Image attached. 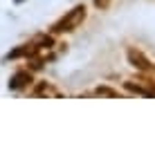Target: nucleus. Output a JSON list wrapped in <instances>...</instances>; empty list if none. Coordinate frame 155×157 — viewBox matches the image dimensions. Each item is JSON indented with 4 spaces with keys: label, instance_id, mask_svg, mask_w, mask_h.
<instances>
[{
    "label": "nucleus",
    "instance_id": "1",
    "mask_svg": "<svg viewBox=\"0 0 155 157\" xmlns=\"http://www.w3.org/2000/svg\"><path fill=\"white\" fill-rule=\"evenodd\" d=\"M83 20H86V7L83 5H76L72 11H68L65 16H63L59 23H56L54 27H52V32L54 34H63V32H72V29H76Z\"/></svg>",
    "mask_w": 155,
    "mask_h": 157
},
{
    "label": "nucleus",
    "instance_id": "2",
    "mask_svg": "<svg viewBox=\"0 0 155 157\" xmlns=\"http://www.w3.org/2000/svg\"><path fill=\"white\" fill-rule=\"evenodd\" d=\"M128 61H130L135 67H139V70H149V67H151L149 59H146L142 52H137V49H128Z\"/></svg>",
    "mask_w": 155,
    "mask_h": 157
},
{
    "label": "nucleus",
    "instance_id": "3",
    "mask_svg": "<svg viewBox=\"0 0 155 157\" xmlns=\"http://www.w3.org/2000/svg\"><path fill=\"white\" fill-rule=\"evenodd\" d=\"M32 83V74L29 72H18V74H14L11 76V88L14 90H23V88H27V85Z\"/></svg>",
    "mask_w": 155,
    "mask_h": 157
},
{
    "label": "nucleus",
    "instance_id": "4",
    "mask_svg": "<svg viewBox=\"0 0 155 157\" xmlns=\"http://www.w3.org/2000/svg\"><path fill=\"white\" fill-rule=\"evenodd\" d=\"M32 94H34V97H43V94H47V97H56L59 92H56V90H54V88H52V85L47 83V81H43V83H41L36 90L32 92Z\"/></svg>",
    "mask_w": 155,
    "mask_h": 157
},
{
    "label": "nucleus",
    "instance_id": "5",
    "mask_svg": "<svg viewBox=\"0 0 155 157\" xmlns=\"http://www.w3.org/2000/svg\"><path fill=\"white\" fill-rule=\"evenodd\" d=\"M95 94H99V97H119V92H115V90H110V88H97L95 90Z\"/></svg>",
    "mask_w": 155,
    "mask_h": 157
},
{
    "label": "nucleus",
    "instance_id": "6",
    "mask_svg": "<svg viewBox=\"0 0 155 157\" xmlns=\"http://www.w3.org/2000/svg\"><path fill=\"white\" fill-rule=\"evenodd\" d=\"M95 5L99 7V9H106V7L110 5V0H95Z\"/></svg>",
    "mask_w": 155,
    "mask_h": 157
}]
</instances>
